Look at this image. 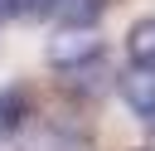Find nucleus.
<instances>
[{"mask_svg": "<svg viewBox=\"0 0 155 151\" xmlns=\"http://www.w3.org/2000/svg\"><path fill=\"white\" fill-rule=\"evenodd\" d=\"M126 54L136 63H155V15H145L126 29Z\"/></svg>", "mask_w": 155, "mask_h": 151, "instance_id": "3", "label": "nucleus"}, {"mask_svg": "<svg viewBox=\"0 0 155 151\" xmlns=\"http://www.w3.org/2000/svg\"><path fill=\"white\" fill-rule=\"evenodd\" d=\"M63 0H15V15H24V19H44V15H53Z\"/></svg>", "mask_w": 155, "mask_h": 151, "instance_id": "6", "label": "nucleus"}, {"mask_svg": "<svg viewBox=\"0 0 155 151\" xmlns=\"http://www.w3.org/2000/svg\"><path fill=\"white\" fill-rule=\"evenodd\" d=\"M102 10H107V0H63V5H58V15H63L68 24H82V29H92V24L102 19Z\"/></svg>", "mask_w": 155, "mask_h": 151, "instance_id": "5", "label": "nucleus"}, {"mask_svg": "<svg viewBox=\"0 0 155 151\" xmlns=\"http://www.w3.org/2000/svg\"><path fill=\"white\" fill-rule=\"evenodd\" d=\"M5 15H15V0H0V19H5Z\"/></svg>", "mask_w": 155, "mask_h": 151, "instance_id": "7", "label": "nucleus"}, {"mask_svg": "<svg viewBox=\"0 0 155 151\" xmlns=\"http://www.w3.org/2000/svg\"><path fill=\"white\" fill-rule=\"evenodd\" d=\"M121 97H126L140 117H155V63H136V68L121 78Z\"/></svg>", "mask_w": 155, "mask_h": 151, "instance_id": "2", "label": "nucleus"}, {"mask_svg": "<svg viewBox=\"0 0 155 151\" xmlns=\"http://www.w3.org/2000/svg\"><path fill=\"white\" fill-rule=\"evenodd\" d=\"M102 54V44L92 39V29H82V24H63L53 39H48V63L53 68H82V63H92Z\"/></svg>", "mask_w": 155, "mask_h": 151, "instance_id": "1", "label": "nucleus"}, {"mask_svg": "<svg viewBox=\"0 0 155 151\" xmlns=\"http://www.w3.org/2000/svg\"><path fill=\"white\" fill-rule=\"evenodd\" d=\"M29 117V102H24V93L19 88H0V136H10L19 122Z\"/></svg>", "mask_w": 155, "mask_h": 151, "instance_id": "4", "label": "nucleus"}]
</instances>
